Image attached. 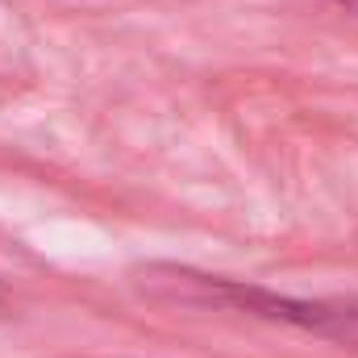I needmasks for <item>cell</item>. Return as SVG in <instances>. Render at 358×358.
<instances>
[{"mask_svg":"<svg viewBox=\"0 0 358 358\" xmlns=\"http://www.w3.org/2000/svg\"><path fill=\"white\" fill-rule=\"evenodd\" d=\"M146 292L171 304H192V308H225L259 321H279L292 329H304L313 338H325L334 346L358 350V296H287L275 287L225 279V275H204L176 263H150L142 267Z\"/></svg>","mask_w":358,"mask_h":358,"instance_id":"cell-1","label":"cell"},{"mask_svg":"<svg viewBox=\"0 0 358 358\" xmlns=\"http://www.w3.org/2000/svg\"><path fill=\"white\" fill-rule=\"evenodd\" d=\"M334 4H342V8H350V13H358V0H334Z\"/></svg>","mask_w":358,"mask_h":358,"instance_id":"cell-2","label":"cell"}]
</instances>
